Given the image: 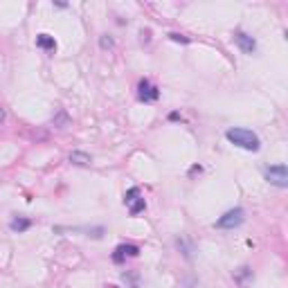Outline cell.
<instances>
[{
    "label": "cell",
    "instance_id": "6da1fadb",
    "mask_svg": "<svg viewBox=\"0 0 288 288\" xmlns=\"http://www.w3.org/2000/svg\"><path fill=\"white\" fill-rule=\"evenodd\" d=\"M225 137L232 142L234 147L239 149H246V151H259L261 149V140H259L257 133L248 131V128H230L225 131Z\"/></svg>",
    "mask_w": 288,
    "mask_h": 288
},
{
    "label": "cell",
    "instance_id": "7a4b0ae2",
    "mask_svg": "<svg viewBox=\"0 0 288 288\" xmlns=\"http://www.w3.org/2000/svg\"><path fill=\"white\" fill-rule=\"evenodd\" d=\"M263 178L275 185V187H288V171H286V165H273V167H266L263 169Z\"/></svg>",
    "mask_w": 288,
    "mask_h": 288
},
{
    "label": "cell",
    "instance_id": "3957f363",
    "mask_svg": "<svg viewBox=\"0 0 288 288\" xmlns=\"http://www.w3.org/2000/svg\"><path fill=\"white\" fill-rule=\"evenodd\" d=\"M243 221H246V212H243L241 207H234V209L225 212L221 218H218L216 228L218 230H234V228H239Z\"/></svg>",
    "mask_w": 288,
    "mask_h": 288
},
{
    "label": "cell",
    "instance_id": "277c9868",
    "mask_svg": "<svg viewBox=\"0 0 288 288\" xmlns=\"http://www.w3.org/2000/svg\"><path fill=\"white\" fill-rule=\"evenodd\" d=\"M124 205L128 207L131 216H137L142 209L147 207V203H144V198H142V194H140V189L137 187H131L126 194H124Z\"/></svg>",
    "mask_w": 288,
    "mask_h": 288
},
{
    "label": "cell",
    "instance_id": "5b68a950",
    "mask_svg": "<svg viewBox=\"0 0 288 288\" xmlns=\"http://www.w3.org/2000/svg\"><path fill=\"white\" fill-rule=\"evenodd\" d=\"M137 97H140L142 101H158V97H160V92H158V88L153 86L149 79H142L140 86H137Z\"/></svg>",
    "mask_w": 288,
    "mask_h": 288
},
{
    "label": "cell",
    "instance_id": "8992f818",
    "mask_svg": "<svg viewBox=\"0 0 288 288\" xmlns=\"http://www.w3.org/2000/svg\"><path fill=\"white\" fill-rule=\"evenodd\" d=\"M140 254V248L137 246H133V243H122V246H117L115 248V254H113V261L115 263H122L124 259H133Z\"/></svg>",
    "mask_w": 288,
    "mask_h": 288
},
{
    "label": "cell",
    "instance_id": "52a82bcc",
    "mask_svg": "<svg viewBox=\"0 0 288 288\" xmlns=\"http://www.w3.org/2000/svg\"><path fill=\"white\" fill-rule=\"evenodd\" d=\"M234 43L241 47L243 54H254V50H257V41L250 34H246V32H237L234 34Z\"/></svg>",
    "mask_w": 288,
    "mask_h": 288
},
{
    "label": "cell",
    "instance_id": "ba28073f",
    "mask_svg": "<svg viewBox=\"0 0 288 288\" xmlns=\"http://www.w3.org/2000/svg\"><path fill=\"white\" fill-rule=\"evenodd\" d=\"M36 45H39L41 50L54 52L56 50V41H54V36H50V34H39L36 36Z\"/></svg>",
    "mask_w": 288,
    "mask_h": 288
},
{
    "label": "cell",
    "instance_id": "9c48e42d",
    "mask_svg": "<svg viewBox=\"0 0 288 288\" xmlns=\"http://www.w3.org/2000/svg\"><path fill=\"white\" fill-rule=\"evenodd\" d=\"M70 162L72 165H79V167H88L92 162V158L88 156V153H83V151H72L70 153Z\"/></svg>",
    "mask_w": 288,
    "mask_h": 288
},
{
    "label": "cell",
    "instance_id": "30bf717a",
    "mask_svg": "<svg viewBox=\"0 0 288 288\" xmlns=\"http://www.w3.org/2000/svg\"><path fill=\"white\" fill-rule=\"evenodd\" d=\"M9 228L14 230V232H25V230L32 228V221L30 218H14V221L9 223Z\"/></svg>",
    "mask_w": 288,
    "mask_h": 288
},
{
    "label": "cell",
    "instance_id": "8fae6325",
    "mask_svg": "<svg viewBox=\"0 0 288 288\" xmlns=\"http://www.w3.org/2000/svg\"><path fill=\"white\" fill-rule=\"evenodd\" d=\"M248 277H252V270H250L248 266H243V268H239L237 273H234V279H237V282L241 284V286H243L246 282H248Z\"/></svg>",
    "mask_w": 288,
    "mask_h": 288
},
{
    "label": "cell",
    "instance_id": "7c38bea8",
    "mask_svg": "<svg viewBox=\"0 0 288 288\" xmlns=\"http://www.w3.org/2000/svg\"><path fill=\"white\" fill-rule=\"evenodd\" d=\"M99 45L104 47V50H111L115 43H113V39H108V36H101V39H99Z\"/></svg>",
    "mask_w": 288,
    "mask_h": 288
},
{
    "label": "cell",
    "instance_id": "4fadbf2b",
    "mask_svg": "<svg viewBox=\"0 0 288 288\" xmlns=\"http://www.w3.org/2000/svg\"><path fill=\"white\" fill-rule=\"evenodd\" d=\"M169 39L171 41H180V43H189L187 36H182V34H169Z\"/></svg>",
    "mask_w": 288,
    "mask_h": 288
},
{
    "label": "cell",
    "instance_id": "5bb4252c",
    "mask_svg": "<svg viewBox=\"0 0 288 288\" xmlns=\"http://www.w3.org/2000/svg\"><path fill=\"white\" fill-rule=\"evenodd\" d=\"M5 120V113H2V108H0V122Z\"/></svg>",
    "mask_w": 288,
    "mask_h": 288
}]
</instances>
